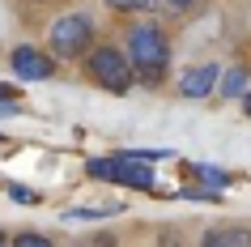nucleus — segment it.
I'll list each match as a JSON object with an SVG mask.
<instances>
[{"mask_svg": "<svg viewBox=\"0 0 251 247\" xmlns=\"http://www.w3.org/2000/svg\"><path fill=\"white\" fill-rule=\"evenodd\" d=\"M124 52L136 68V81L162 85L171 68V34L162 22H128L124 26Z\"/></svg>", "mask_w": 251, "mask_h": 247, "instance_id": "obj_1", "label": "nucleus"}, {"mask_svg": "<svg viewBox=\"0 0 251 247\" xmlns=\"http://www.w3.org/2000/svg\"><path fill=\"white\" fill-rule=\"evenodd\" d=\"M81 68H85V77H90L94 85H102L106 94H128L132 81H136V68H132V60H128V52L115 47V43H98V47L81 60Z\"/></svg>", "mask_w": 251, "mask_h": 247, "instance_id": "obj_2", "label": "nucleus"}, {"mask_svg": "<svg viewBox=\"0 0 251 247\" xmlns=\"http://www.w3.org/2000/svg\"><path fill=\"white\" fill-rule=\"evenodd\" d=\"M94 22L90 13H64V17H55L51 30H47V43H51V55L55 60H85V55L94 52L90 43H94Z\"/></svg>", "mask_w": 251, "mask_h": 247, "instance_id": "obj_3", "label": "nucleus"}, {"mask_svg": "<svg viewBox=\"0 0 251 247\" xmlns=\"http://www.w3.org/2000/svg\"><path fill=\"white\" fill-rule=\"evenodd\" d=\"M9 64H13V73L22 81H51L60 60L47 55V52H39V47H17V52L9 55Z\"/></svg>", "mask_w": 251, "mask_h": 247, "instance_id": "obj_4", "label": "nucleus"}, {"mask_svg": "<svg viewBox=\"0 0 251 247\" xmlns=\"http://www.w3.org/2000/svg\"><path fill=\"white\" fill-rule=\"evenodd\" d=\"M217 81H222V68H217V64H196V68H187V73H183L179 94H183V98H204Z\"/></svg>", "mask_w": 251, "mask_h": 247, "instance_id": "obj_5", "label": "nucleus"}, {"mask_svg": "<svg viewBox=\"0 0 251 247\" xmlns=\"http://www.w3.org/2000/svg\"><path fill=\"white\" fill-rule=\"evenodd\" d=\"M115 166H119V179H115V183L136 188V192H149V188H153V170H149L145 162H132V158L115 154Z\"/></svg>", "mask_w": 251, "mask_h": 247, "instance_id": "obj_6", "label": "nucleus"}, {"mask_svg": "<svg viewBox=\"0 0 251 247\" xmlns=\"http://www.w3.org/2000/svg\"><path fill=\"white\" fill-rule=\"evenodd\" d=\"M200 247H251V230L247 226H217L200 239Z\"/></svg>", "mask_w": 251, "mask_h": 247, "instance_id": "obj_7", "label": "nucleus"}, {"mask_svg": "<svg viewBox=\"0 0 251 247\" xmlns=\"http://www.w3.org/2000/svg\"><path fill=\"white\" fill-rule=\"evenodd\" d=\"M183 175H187V179H196V183H204L209 192H217V188H226V183H230V175H226V170L204 166V162H187V166H183Z\"/></svg>", "mask_w": 251, "mask_h": 247, "instance_id": "obj_8", "label": "nucleus"}, {"mask_svg": "<svg viewBox=\"0 0 251 247\" xmlns=\"http://www.w3.org/2000/svg\"><path fill=\"white\" fill-rule=\"evenodd\" d=\"M217 90H222L226 98H238V94L247 90V68H226L222 81H217Z\"/></svg>", "mask_w": 251, "mask_h": 247, "instance_id": "obj_9", "label": "nucleus"}, {"mask_svg": "<svg viewBox=\"0 0 251 247\" xmlns=\"http://www.w3.org/2000/svg\"><path fill=\"white\" fill-rule=\"evenodd\" d=\"M85 175L90 179H119V166L115 158H94V162H85Z\"/></svg>", "mask_w": 251, "mask_h": 247, "instance_id": "obj_10", "label": "nucleus"}, {"mask_svg": "<svg viewBox=\"0 0 251 247\" xmlns=\"http://www.w3.org/2000/svg\"><path fill=\"white\" fill-rule=\"evenodd\" d=\"M106 9H115V13H149V9H158V0H106Z\"/></svg>", "mask_w": 251, "mask_h": 247, "instance_id": "obj_11", "label": "nucleus"}, {"mask_svg": "<svg viewBox=\"0 0 251 247\" xmlns=\"http://www.w3.org/2000/svg\"><path fill=\"white\" fill-rule=\"evenodd\" d=\"M13 247H55V243L39 230H22V234H13Z\"/></svg>", "mask_w": 251, "mask_h": 247, "instance_id": "obj_12", "label": "nucleus"}, {"mask_svg": "<svg viewBox=\"0 0 251 247\" xmlns=\"http://www.w3.org/2000/svg\"><path fill=\"white\" fill-rule=\"evenodd\" d=\"M17 98H22V94H17L13 85H0V103H17Z\"/></svg>", "mask_w": 251, "mask_h": 247, "instance_id": "obj_13", "label": "nucleus"}, {"mask_svg": "<svg viewBox=\"0 0 251 247\" xmlns=\"http://www.w3.org/2000/svg\"><path fill=\"white\" fill-rule=\"evenodd\" d=\"M9 196H13V200H34V192H30V188H9Z\"/></svg>", "mask_w": 251, "mask_h": 247, "instance_id": "obj_14", "label": "nucleus"}, {"mask_svg": "<svg viewBox=\"0 0 251 247\" xmlns=\"http://www.w3.org/2000/svg\"><path fill=\"white\" fill-rule=\"evenodd\" d=\"M17 111H22V103H0V119H4V115H17Z\"/></svg>", "mask_w": 251, "mask_h": 247, "instance_id": "obj_15", "label": "nucleus"}, {"mask_svg": "<svg viewBox=\"0 0 251 247\" xmlns=\"http://www.w3.org/2000/svg\"><path fill=\"white\" fill-rule=\"evenodd\" d=\"M171 9H192V4H200V0H166Z\"/></svg>", "mask_w": 251, "mask_h": 247, "instance_id": "obj_16", "label": "nucleus"}, {"mask_svg": "<svg viewBox=\"0 0 251 247\" xmlns=\"http://www.w3.org/2000/svg\"><path fill=\"white\" fill-rule=\"evenodd\" d=\"M0 247H13V239H9V234H4V230H0Z\"/></svg>", "mask_w": 251, "mask_h": 247, "instance_id": "obj_17", "label": "nucleus"}, {"mask_svg": "<svg viewBox=\"0 0 251 247\" xmlns=\"http://www.w3.org/2000/svg\"><path fill=\"white\" fill-rule=\"evenodd\" d=\"M243 107H247V115H251V94H247V98H243Z\"/></svg>", "mask_w": 251, "mask_h": 247, "instance_id": "obj_18", "label": "nucleus"}]
</instances>
